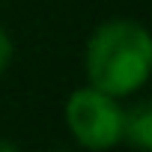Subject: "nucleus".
<instances>
[{"mask_svg": "<svg viewBox=\"0 0 152 152\" xmlns=\"http://www.w3.org/2000/svg\"><path fill=\"white\" fill-rule=\"evenodd\" d=\"M122 140L137 152H152V104L137 102L122 116Z\"/></svg>", "mask_w": 152, "mask_h": 152, "instance_id": "7ed1b4c3", "label": "nucleus"}, {"mask_svg": "<svg viewBox=\"0 0 152 152\" xmlns=\"http://www.w3.org/2000/svg\"><path fill=\"white\" fill-rule=\"evenodd\" d=\"M84 66L93 90L113 99L131 96L149 81L152 39L140 21L131 18L104 21L87 42Z\"/></svg>", "mask_w": 152, "mask_h": 152, "instance_id": "f257e3e1", "label": "nucleus"}, {"mask_svg": "<svg viewBox=\"0 0 152 152\" xmlns=\"http://www.w3.org/2000/svg\"><path fill=\"white\" fill-rule=\"evenodd\" d=\"M0 152H21L12 140H3V137H0Z\"/></svg>", "mask_w": 152, "mask_h": 152, "instance_id": "39448f33", "label": "nucleus"}, {"mask_svg": "<svg viewBox=\"0 0 152 152\" xmlns=\"http://www.w3.org/2000/svg\"><path fill=\"white\" fill-rule=\"evenodd\" d=\"M12 39H9V33L0 27V75H3L6 69H9V63H12Z\"/></svg>", "mask_w": 152, "mask_h": 152, "instance_id": "20e7f679", "label": "nucleus"}, {"mask_svg": "<svg viewBox=\"0 0 152 152\" xmlns=\"http://www.w3.org/2000/svg\"><path fill=\"white\" fill-rule=\"evenodd\" d=\"M122 116L119 99L104 96L93 87L75 90L66 102V125L72 137L93 152L113 149L122 140Z\"/></svg>", "mask_w": 152, "mask_h": 152, "instance_id": "f03ea898", "label": "nucleus"}]
</instances>
